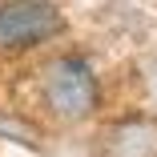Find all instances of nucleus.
<instances>
[{
    "label": "nucleus",
    "mask_w": 157,
    "mask_h": 157,
    "mask_svg": "<svg viewBox=\"0 0 157 157\" xmlns=\"http://www.w3.org/2000/svg\"><path fill=\"white\" fill-rule=\"evenodd\" d=\"M44 101L52 105V113L69 117V121L93 113V105H97V81H93V69L85 65L81 56L52 60L48 73H44Z\"/></svg>",
    "instance_id": "1"
},
{
    "label": "nucleus",
    "mask_w": 157,
    "mask_h": 157,
    "mask_svg": "<svg viewBox=\"0 0 157 157\" xmlns=\"http://www.w3.org/2000/svg\"><path fill=\"white\" fill-rule=\"evenodd\" d=\"M65 20L44 0H4L0 4V48H36L52 40Z\"/></svg>",
    "instance_id": "2"
}]
</instances>
